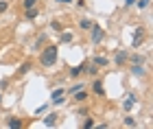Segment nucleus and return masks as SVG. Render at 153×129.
<instances>
[{"label":"nucleus","instance_id":"obj_29","mask_svg":"<svg viewBox=\"0 0 153 129\" xmlns=\"http://www.w3.org/2000/svg\"><path fill=\"white\" fill-rule=\"evenodd\" d=\"M0 101H2V94H0Z\"/></svg>","mask_w":153,"mask_h":129},{"label":"nucleus","instance_id":"obj_4","mask_svg":"<svg viewBox=\"0 0 153 129\" xmlns=\"http://www.w3.org/2000/svg\"><path fill=\"white\" fill-rule=\"evenodd\" d=\"M134 105H136V96H134V94H129V96L125 99V103H123V110L125 112H131V110H134Z\"/></svg>","mask_w":153,"mask_h":129},{"label":"nucleus","instance_id":"obj_24","mask_svg":"<svg viewBox=\"0 0 153 129\" xmlns=\"http://www.w3.org/2000/svg\"><path fill=\"white\" fill-rule=\"evenodd\" d=\"M149 2H151V0H140V2H138V9H144V7H149Z\"/></svg>","mask_w":153,"mask_h":129},{"label":"nucleus","instance_id":"obj_25","mask_svg":"<svg viewBox=\"0 0 153 129\" xmlns=\"http://www.w3.org/2000/svg\"><path fill=\"white\" fill-rule=\"evenodd\" d=\"M44 39H46V35H39V39H37V44H35V48H37V46H42V44H44Z\"/></svg>","mask_w":153,"mask_h":129},{"label":"nucleus","instance_id":"obj_23","mask_svg":"<svg viewBox=\"0 0 153 129\" xmlns=\"http://www.w3.org/2000/svg\"><path fill=\"white\" fill-rule=\"evenodd\" d=\"M131 62H134V64H142V62H144V57H140V55H134V57H131Z\"/></svg>","mask_w":153,"mask_h":129},{"label":"nucleus","instance_id":"obj_27","mask_svg":"<svg viewBox=\"0 0 153 129\" xmlns=\"http://www.w3.org/2000/svg\"><path fill=\"white\" fill-rule=\"evenodd\" d=\"M134 2H136V0H125V4H127V7H131Z\"/></svg>","mask_w":153,"mask_h":129},{"label":"nucleus","instance_id":"obj_19","mask_svg":"<svg viewBox=\"0 0 153 129\" xmlns=\"http://www.w3.org/2000/svg\"><path fill=\"white\" fill-rule=\"evenodd\" d=\"M35 4H37V0H24V9H31Z\"/></svg>","mask_w":153,"mask_h":129},{"label":"nucleus","instance_id":"obj_13","mask_svg":"<svg viewBox=\"0 0 153 129\" xmlns=\"http://www.w3.org/2000/svg\"><path fill=\"white\" fill-rule=\"evenodd\" d=\"M131 72H134V74H144L142 64H134V66H131Z\"/></svg>","mask_w":153,"mask_h":129},{"label":"nucleus","instance_id":"obj_18","mask_svg":"<svg viewBox=\"0 0 153 129\" xmlns=\"http://www.w3.org/2000/svg\"><path fill=\"white\" fill-rule=\"evenodd\" d=\"M70 39H72V33L70 31H66L64 35H61V42H70Z\"/></svg>","mask_w":153,"mask_h":129},{"label":"nucleus","instance_id":"obj_15","mask_svg":"<svg viewBox=\"0 0 153 129\" xmlns=\"http://www.w3.org/2000/svg\"><path fill=\"white\" fill-rule=\"evenodd\" d=\"M79 26L83 31H88V29H92V22H90V20H79Z\"/></svg>","mask_w":153,"mask_h":129},{"label":"nucleus","instance_id":"obj_6","mask_svg":"<svg viewBox=\"0 0 153 129\" xmlns=\"http://www.w3.org/2000/svg\"><path fill=\"white\" fill-rule=\"evenodd\" d=\"M44 125L46 127H55L57 125V116H55V114H48V116L44 118Z\"/></svg>","mask_w":153,"mask_h":129},{"label":"nucleus","instance_id":"obj_2","mask_svg":"<svg viewBox=\"0 0 153 129\" xmlns=\"http://www.w3.org/2000/svg\"><path fill=\"white\" fill-rule=\"evenodd\" d=\"M103 35H105V33H103L101 26L92 24V44H101L103 42Z\"/></svg>","mask_w":153,"mask_h":129},{"label":"nucleus","instance_id":"obj_8","mask_svg":"<svg viewBox=\"0 0 153 129\" xmlns=\"http://www.w3.org/2000/svg\"><path fill=\"white\" fill-rule=\"evenodd\" d=\"M92 90H94V94H99V96H103V94H105V90H103V83H101V81H94V83H92Z\"/></svg>","mask_w":153,"mask_h":129},{"label":"nucleus","instance_id":"obj_22","mask_svg":"<svg viewBox=\"0 0 153 129\" xmlns=\"http://www.w3.org/2000/svg\"><path fill=\"white\" fill-rule=\"evenodd\" d=\"M90 127H94V120H92V118H85V123H83V129H90Z\"/></svg>","mask_w":153,"mask_h":129},{"label":"nucleus","instance_id":"obj_10","mask_svg":"<svg viewBox=\"0 0 153 129\" xmlns=\"http://www.w3.org/2000/svg\"><path fill=\"white\" fill-rule=\"evenodd\" d=\"M85 70V64H81V66H74L72 70H70V77H79V74Z\"/></svg>","mask_w":153,"mask_h":129},{"label":"nucleus","instance_id":"obj_20","mask_svg":"<svg viewBox=\"0 0 153 129\" xmlns=\"http://www.w3.org/2000/svg\"><path fill=\"white\" fill-rule=\"evenodd\" d=\"M125 125H127V127H136V120L131 116H127V118H125Z\"/></svg>","mask_w":153,"mask_h":129},{"label":"nucleus","instance_id":"obj_5","mask_svg":"<svg viewBox=\"0 0 153 129\" xmlns=\"http://www.w3.org/2000/svg\"><path fill=\"white\" fill-rule=\"evenodd\" d=\"M142 39H144V29H138L136 35H134V42H131V44H134V48H138V46L142 44Z\"/></svg>","mask_w":153,"mask_h":129},{"label":"nucleus","instance_id":"obj_21","mask_svg":"<svg viewBox=\"0 0 153 129\" xmlns=\"http://www.w3.org/2000/svg\"><path fill=\"white\" fill-rule=\"evenodd\" d=\"M76 90H83V85H81V83H76V85H72L70 90H68V94H74Z\"/></svg>","mask_w":153,"mask_h":129},{"label":"nucleus","instance_id":"obj_16","mask_svg":"<svg viewBox=\"0 0 153 129\" xmlns=\"http://www.w3.org/2000/svg\"><path fill=\"white\" fill-rule=\"evenodd\" d=\"M85 68H88V72L92 74V77H96V74H99V66H96V64H92V66H85Z\"/></svg>","mask_w":153,"mask_h":129},{"label":"nucleus","instance_id":"obj_11","mask_svg":"<svg viewBox=\"0 0 153 129\" xmlns=\"http://www.w3.org/2000/svg\"><path fill=\"white\" fill-rule=\"evenodd\" d=\"M94 64L99 66V68H105V66H107V57H101V55H96V57H94Z\"/></svg>","mask_w":153,"mask_h":129},{"label":"nucleus","instance_id":"obj_17","mask_svg":"<svg viewBox=\"0 0 153 129\" xmlns=\"http://www.w3.org/2000/svg\"><path fill=\"white\" fill-rule=\"evenodd\" d=\"M29 70H31V64L26 62V64H22V68H20L18 72H20V74H24V72H29Z\"/></svg>","mask_w":153,"mask_h":129},{"label":"nucleus","instance_id":"obj_28","mask_svg":"<svg viewBox=\"0 0 153 129\" xmlns=\"http://www.w3.org/2000/svg\"><path fill=\"white\" fill-rule=\"evenodd\" d=\"M57 2H68V4H70V2H72V0H57Z\"/></svg>","mask_w":153,"mask_h":129},{"label":"nucleus","instance_id":"obj_1","mask_svg":"<svg viewBox=\"0 0 153 129\" xmlns=\"http://www.w3.org/2000/svg\"><path fill=\"white\" fill-rule=\"evenodd\" d=\"M57 55H59V48L57 46H46L44 53H42V57H39V62L44 68H51L55 62H57Z\"/></svg>","mask_w":153,"mask_h":129},{"label":"nucleus","instance_id":"obj_7","mask_svg":"<svg viewBox=\"0 0 153 129\" xmlns=\"http://www.w3.org/2000/svg\"><path fill=\"white\" fill-rule=\"evenodd\" d=\"M7 127H11V129H20V127H22V120H20V118H9V120H7Z\"/></svg>","mask_w":153,"mask_h":129},{"label":"nucleus","instance_id":"obj_9","mask_svg":"<svg viewBox=\"0 0 153 129\" xmlns=\"http://www.w3.org/2000/svg\"><path fill=\"white\" fill-rule=\"evenodd\" d=\"M24 18H26V20H35V18H37V9H35V7L26 9V11H24Z\"/></svg>","mask_w":153,"mask_h":129},{"label":"nucleus","instance_id":"obj_14","mask_svg":"<svg viewBox=\"0 0 153 129\" xmlns=\"http://www.w3.org/2000/svg\"><path fill=\"white\" fill-rule=\"evenodd\" d=\"M127 57H129L127 53H118V55H116V64H118V66L125 64V62H127Z\"/></svg>","mask_w":153,"mask_h":129},{"label":"nucleus","instance_id":"obj_3","mask_svg":"<svg viewBox=\"0 0 153 129\" xmlns=\"http://www.w3.org/2000/svg\"><path fill=\"white\" fill-rule=\"evenodd\" d=\"M64 90H61V87H57V90H55L53 94H51V99H53V103L55 105H61V103H64Z\"/></svg>","mask_w":153,"mask_h":129},{"label":"nucleus","instance_id":"obj_12","mask_svg":"<svg viewBox=\"0 0 153 129\" xmlns=\"http://www.w3.org/2000/svg\"><path fill=\"white\" fill-rule=\"evenodd\" d=\"M85 99H88V94L83 92V90H76L74 92V101H79V103H81V101H85Z\"/></svg>","mask_w":153,"mask_h":129},{"label":"nucleus","instance_id":"obj_26","mask_svg":"<svg viewBox=\"0 0 153 129\" xmlns=\"http://www.w3.org/2000/svg\"><path fill=\"white\" fill-rule=\"evenodd\" d=\"M7 11V2H0V13H4Z\"/></svg>","mask_w":153,"mask_h":129}]
</instances>
